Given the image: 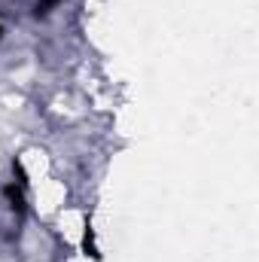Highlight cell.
Returning a JSON list of instances; mask_svg holds the SVG:
<instances>
[{
    "mask_svg": "<svg viewBox=\"0 0 259 262\" xmlns=\"http://www.w3.org/2000/svg\"><path fill=\"white\" fill-rule=\"evenodd\" d=\"M0 37H3V21H0Z\"/></svg>",
    "mask_w": 259,
    "mask_h": 262,
    "instance_id": "7a4b0ae2",
    "label": "cell"
},
{
    "mask_svg": "<svg viewBox=\"0 0 259 262\" xmlns=\"http://www.w3.org/2000/svg\"><path fill=\"white\" fill-rule=\"evenodd\" d=\"M3 195L9 198V207H12V213H18V216L25 213V186H21V183H15V180H12V183L3 189Z\"/></svg>",
    "mask_w": 259,
    "mask_h": 262,
    "instance_id": "6da1fadb",
    "label": "cell"
}]
</instances>
